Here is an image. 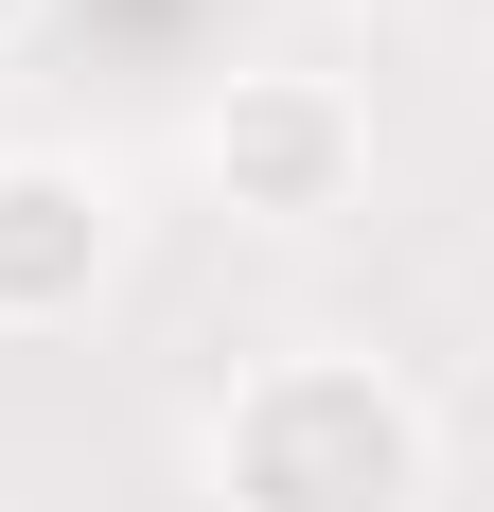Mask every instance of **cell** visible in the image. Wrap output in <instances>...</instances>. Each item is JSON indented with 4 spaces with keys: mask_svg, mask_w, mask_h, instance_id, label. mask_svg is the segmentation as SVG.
I'll list each match as a JSON object with an SVG mask.
<instances>
[{
    "mask_svg": "<svg viewBox=\"0 0 494 512\" xmlns=\"http://www.w3.org/2000/svg\"><path fill=\"white\" fill-rule=\"evenodd\" d=\"M230 512H424V389L389 354H265L212 407Z\"/></svg>",
    "mask_w": 494,
    "mask_h": 512,
    "instance_id": "obj_1",
    "label": "cell"
},
{
    "mask_svg": "<svg viewBox=\"0 0 494 512\" xmlns=\"http://www.w3.org/2000/svg\"><path fill=\"white\" fill-rule=\"evenodd\" d=\"M212 195L265 212V230H318V212H353V177H371V106L336 89V71H230L195 124Z\"/></svg>",
    "mask_w": 494,
    "mask_h": 512,
    "instance_id": "obj_2",
    "label": "cell"
},
{
    "mask_svg": "<svg viewBox=\"0 0 494 512\" xmlns=\"http://www.w3.org/2000/svg\"><path fill=\"white\" fill-rule=\"evenodd\" d=\"M106 265H124V195H106L71 142H0V336L89 318Z\"/></svg>",
    "mask_w": 494,
    "mask_h": 512,
    "instance_id": "obj_3",
    "label": "cell"
},
{
    "mask_svg": "<svg viewBox=\"0 0 494 512\" xmlns=\"http://www.w3.org/2000/svg\"><path fill=\"white\" fill-rule=\"evenodd\" d=\"M18 18H36V0H0V36H18Z\"/></svg>",
    "mask_w": 494,
    "mask_h": 512,
    "instance_id": "obj_4",
    "label": "cell"
}]
</instances>
